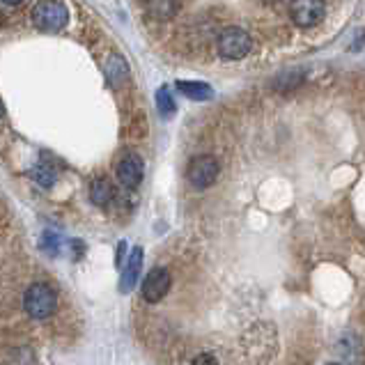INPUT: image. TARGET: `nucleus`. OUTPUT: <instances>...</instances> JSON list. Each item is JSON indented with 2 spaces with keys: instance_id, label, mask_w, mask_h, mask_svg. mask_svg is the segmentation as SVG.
<instances>
[{
  "instance_id": "nucleus-1",
  "label": "nucleus",
  "mask_w": 365,
  "mask_h": 365,
  "mask_svg": "<svg viewBox=\"0 0 365 365\" xmlns=\"http://www.w3.org/2000/svg\"><path fill=\"white\" fill-rule=\"evenodd\" d=\"M58 306V294L56 289L46 285V283H33L26 289V297H24V308L30 317L35 319H44L48 317L51 312L56 310Z\"/></svg>"
},
{
  "instance_id": "nucleus-2",
  "label": "nucleus",
  "mask_w": 365,
  "mask_h": 365,
  "mask_svg": "<svg viewBox=\"0 0 365 365\" xmlns=\"http://www.w3.org/2000/svg\"><path fill=\"white\" fill-rule=\"evenodd\" d=\"M33 21L39 30H46V33H58L67 26L69 12L62 3H37L33 7Z\"/></svg>"
},
{
  "instance_id": "nucleus-3",
  "label": "nucleus",
  "mask_w": 365,
  "mask_h": 365,
  "mask_svg": "<svg viewBox=\"0 0 365 365\" xmlns=\"http://www.w3.org/2000/svg\"><path fill=\"white\" fill-rule=\"evenodd\" d=\"M250 35L242 28H225L221 35H218V53L223 58L230 60H242L250 53Z\"/></svg>"
},
{
  "instance_id": "nucleus-4",
  "label": "nucleus",
  "mask_w": 365,
  "mask_h": 365,
  "mask_svg": "<svg viewBox=\"0 0 365 365\" xmlns=\"http://www.w3.org/2000/svg\"><path fill=\"white\" fill-rule=\"evenodd\" d=\"M218 177V161L210 154L195 156L189 165V182L195 189H210Z\"/></svg>"
},
{
  "instance_id": "nucleus-5",
  "label": "nucleus",
  "mask_w": 365,
  "mask_h": 365,
  "mask_svg": "<svg viewBox=\"0 0 365 365\" xmlns=\"http://www.w3.org/2000/svg\"><path fill=\"white\" fill-rule=\"evenodd\" d=\"M170 283H173V278L168 274V269H163V267L152 269L148 274V278H145V283H143L145 301H150V304H159V301L170 292Z\"/></svg>"
},
{
  "instance_id": "nucleus-6",
  "label": "nucleus",
  "mask_w": 365,
  "mask_h": 365,
  "mask_svg": "<svg viewBox=\"0 0 365 365\" xmlns=\"http://www.w3.org/2000/svg\"><path fill=\"white\" fill-rule=\"evenodd\" d=\"M289 14L299 28H312L324 19V3H317V0H299V3L289 5Z\"/></svg>"
},
{
  "instance_id": "nucleus-7",
  "label": "nucleus",
  "mask_w": 365,
  "mask_h": 365,
  "mask_svg": "<svg viewBox=\"0 0 365 365\" xmlns=\"http://www.w3.org/2000/svg\"><path fill=\"white\" fill-rule=\"evenodd\" d=\"M118 180L124 186H138L143 180V159L138 154H127L118 165Z\"/></svg>"
},
{
  "instance_id": "nucleus-8",
  "label": "nucleus",
  "mask_w": 365,
  "mask_h": 365,
  "mask_svg": "<svg viewBox=\"0 0 365 365\" xmlns=\"http://www.w3.org/2000/svg\"><path fill=\"white\" fill-rule=\"evenodd\" d=\"M177 90L193 101H210L214 97L212 86L210 83H202V81H177Z\"/></svg>"
},
{
  "instance_id": "nucleus-9",
  "label": "nucleus",
  "mask_w": 365,
  "mask_h": 365,
  "mask_svg": "<svg viewBox=\"0 0 365 365\" xmlns=\"http://www.w3.org/2000/svg\"><path fill=\"white\" fill-rule=\"evenodd\" d=\"M140 264H143V248H133L131 255H129V264L124 269V276H122V289H131L135 278L140 274Z\"/></svg>"
},
{
  "instance_id": "nucleus-10",
  "label": "nucleus",
  "mask_w": 365,
  "mask_h": 365,
  "mask_svg": "<svg viewBox=\"0 0 365 365\" xmlns=\"http://www.w3.org/2000/svg\"><path fill=\"white\" fill-rule=\"evenodd\" d=\"M156 108H159L161 118H173L175 115V99L170 97L168 88H161L159 92H156Z\"/></svg>"
},
{
  "instance_id": "nucleus-11",
  "label": "nucleus",
  "mask_w": 365,
  "mask_h": 365,
  "mask_svg": "<svg viewBox=\"0 0 365 365\" xmlns=\"http://www.w3.org/2000/svg\"><path fill=\"white\" fill-rule=\"evenodd\" d=\"M110 195H113V191H110V186H108L106 180H97L95 184L90 186V197H92V202H95V205H106L110 200Z\"/></svg>"
},
{
  "instance_id": "nucleus-12",
  "label": "nucleus",
  "mask_w": 365,
  "mask_h": 365,
  "mask_svg": "<svg viewBox=\"0 0 365 365\" xmlns=\"http://www.w3.org/2000/svg\"><path fill=\"white\" fill-rule=\"evenodd\" d=\"M33 180L37 182V184H41V186H51L53 184V180H56V170L51 168V165H46V163H39V165H35L33 168Z\"/></svg>"
},
{
  "instance_id": "nucleus-13",
  "label": "nucleus",
  "mask_w": 365,
  "mask_h": 365,
  "mask_svg": "<svg viewBox=\"0 0 365 365\" xmlns=\"http://www.w3.org/2000/svg\"><path fill=\"white\" fill-rule=\"evenodd\" d=\"M191 365H218V361L212 356V354H200L191 361Z\"/></svg>"
},
{
  "instance_id": "nucleus-14",
  "label": "nucleus",
  "mask_w": 365,
  "mask_h": 365,
  "mask_svg": "<svg viewBox=\"0 0 365 365\" xmlns=\"http://www.w3.org/2000/svg\"><path fill=\"white\" fill-rule=\"evenodd\" d=\"M327 365H342V363H327Z\"/></svg>"
},
{
  "instance_id": "nucleus-15",
  "label": "nucleus",
  "mask_w": 365,
  "mask_h": 365,
  "mask_svg": "<svg viewBox=\"0 0 365 365\" xmlns=\"http://www.w3.org/2000/svg\"><path fill=\"white\" fill-rule=\"evenodd\" d=\"M0 115H3V108H0Z\"/></svg>"
}]
</instances>
